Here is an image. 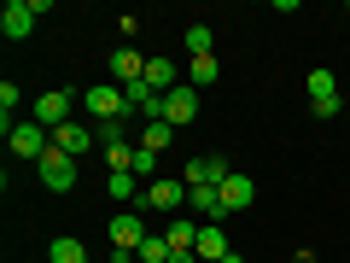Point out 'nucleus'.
Masks as SVG:
<instances>
[{"instance_id": "nucleus-1", "label": "nucleus", "mask_w": 350, "mask_h": 263, "mask_svg": "<svg viewBox=\"0 0 350 263\" xmlns=\"http://www.w3.org/2000/svg\"><path fill=\"white\" fill-rule=\"evenodd\" d=\"M82 105L94 112V129H100V123H123V117H129V100H123V88H117V82L82 88Z\"/></svg>"}, {"instance_id": "nucleus-2", "label": "nucleus", "mask_w": 350, "mask_h": 263, "mask_svg": "<svg viewBox=\"0 0 350 263\" xmlns=\"http://www.w3.org/2000/svg\"><path fill=\"white\" fill-rule=\"evenodd\" d=\"M181 205H187V181H152L146 193L135 199V211H146V216H181Z\"/></svg>"}, {"instance_id": "nucleus-3", "label": "nucleus", "mask_w": 350, "mask_h": 263, "mask_svg": "<svg viewBox=\"0 0 350 263\" xmlns=\"http://www.w3.org/2000/svg\"><path fill=\"white\" fill-rule=\"evenodd\" d=\"M6 147H12L18 152V158H47V152H53V129H41L36 123V117H18V123H12V135H6Z\"/></svg>"}, {"instance_id": "nucleus-4", "label": "nucleus", "mask_w": 350, "mask_h": 263, "mask_svg": "<svg viewBox=\"0 0 350 263\" xmlns=\"http://www.w3.org/2000/svg\"><path fill=\"white\" fill-rule=\"evenodd\" d=\"M304 94H310V112L315 117H338V76L327 71V64H315V71L304 76Z\"/></svg>"}, {"instance_id": "nucleus-5", "label": "nucleus", "mask_w": 350, "mask_h": 263, "mask_svg": "<svg viewBox=\"0 0 350 263\" xmlns=\"http://www.w3.org/2000/svg\"><path fill=\"white\" fill-rule=\"evenodd\" d=\"M76 100H82V94H70V88H47V94L29 105V117H36L41 129H64V123H70V105H76Z\"/></svg>"}, {"instance_id": "nucleus-6", "label": "nucleus", "mask_w": 350, "mask_h": 263, "mask_svg": "<svg viewBox=\"0 0 350 263\" xmlns=\"http://www.w3.org/2000/svg\"><path fill=\"white\" fill-rule=\"evenodd\" d=\"M146 234H152V228H146V211H135V205L111 216V251H140V240H146Z\"/></svg>"}, {"instance_id": "nucleus-7", "label": "nucleus", "mask_w": 350, "mask_h": 263, "mask_svg": "<svg viewBox=\"0 0 350 263\" xmlns=\"http://www.w3.org/2000/svg\"><path fill=\"white\" fill-rule=\"evenodd\" d=\"M36 175H41V188H47V193H70L76 188V158H64V152L53 147L47 158L36 164Z\"/></svg>"}, {"instance_id": "nucleus-8", "label": "nucleus", "mask_w": 350, "mask_h": 263, "mask_svg": "<svg viewBox=\"0 0 350 263\" xmlns=\"http://www.w3.org/2000/svg\"><path fill=\"white\" fill-rule=\"evenodd\" d=\"M163 123H175V129H187L193 123V117H199V88H187V82H181V88H170V94H163Z\"/></svg>"}, {"instance_id": "nucleus-9", "label": "nucleus", "mask_w": 350, "mask_h": 263, "mask_svg": "<svg viewBox=\"0 0 350 263\" xmlns=\"http://www.w3.org/2000/svg\"><path fill=\"white\" fill-rule=\"evenodd\" d=\"M94 140H100V129H94V123H82V117H70L64 129H53V147H59L64 158H82V152L94 147Z\"/></svg>"}, {"instance_id": "nucleus-10", "label": "nucleus", "mask_w": 350, "mask_h": 263, "mask_svg": "<svg viewBox=\"0 0 350 263\" xmlns=\"http://www.w3.org/2000/svg\"><path fill=\"white\" fill-rule=\"evenodd\" d=\"M228 175H234V164H228V158H187L181 181H187V188H222Z\"/></svg>"}, {"instance_id": "nucleus-11", "label": "nucleus", "mask_w": 350, "mask_h": 263, "mask_svg": "<svg viewBox=\"0 0 350 263\" xmlns=\"http://www.w3.org/2000/svg\"><path fill=\"white\" fill-rule=\"evenodd\" d=\"M187 205H193V223H228V205H222V188H187Z\"/></svg>"}, {"instance_id": "nucleus-12", "label": "nucleus", "mask_w": 350, "mask_h": 263, "mask_svg": "<svg viewBox=\"0 0 350 263\" xmlns=\"http://www.w3.org/2000/svg\"><path fill=\"white\" fill-rule=\"evenodd\" d=\"M36 29V6L29 0H6V12H0V36L6 41H24Z\"/></svg>"}, {"instance_id": "nucleus-13", "label": "nucleus", "mask_w": 350, "mask_h": 263, "mask_svg": "<svg viewBox=\"0 0 350 263\" xmlns=\"http://www.w3.org/2000/svg\"><path fill=\"white\" fill-rule=\"evenodd\" d=\"M105 71H111L117 88H129V82H140V76H146V59H140L135 47H117L111 59H105Z\"/></svg>"}, {"instance_id": "nucleus-14", "label": "nucleus", "mask_w": 350, "mask_h": 263, "mask_svg": "<svg viewBox=\"0 0 350 263\" xmlns=\"http://www.w3.org/2000/svg\"><path fill=\"white\" fill-rule=\"evenodd\" d=\"M175 135H181L175 123H163V117H146V129H140V152H158V158H163V152L175 147Z\"/></svg>"}, {"instance_id": "nucleus-15", "label": "nucleus", "mask_w": 350, "mask_h": 263, "mask_svg": "<svg viewBox=\"0 0 350 263\" xmlns=\"http://www.w3.org/2000/svg\"><path fill=\"white\" fill-rule=\"evenodd\" d=\"M228 234H222V223H199V263H222L228 258Z\"/></svg>"}, {"instance_id": "nucleus-16", "label": "nucleus", "mask_w": 350, "mask_h": 263, "mask_svg": "<svg viewBox=\"0 0 350 263\" xmlns=\"http://www.w3.org/2000/svg\"><path fill=\"white\" fill-rule=\"evenodd\" d=\"M163 240H170V251H199V223L193 216H170L163 223Z\"/></svg>"}, {"instance_id": "nucleus-17", "label": "nucleus", "mask_w": 350, "mask_h": 263, "mask_svg": "<svg viewBox=\"0 0 350 263\" xmlns=\"http://www.w3.org/2000/svg\"><path fill=\"white\" fill-rule=\"evenodd\" d=\"M251 199H257V181H251V175H239V170H234V175H228V181H222V205H228V211L239 216V211H245Z\"/></svg>"}, {"instance_id": "nucleus-18", "label": "nucleus", "mask_w": 350, "mask_h": 263, "mask_svg": "<svg viewBox=\"0 0 350 263\" xmlns=\"http://www.w3.org/2000/svg\"><path fill=\"white\" fill-rule=\"evenodd\" d=\"M105 188H111V199H117V205H135L140 193H146V181H140L135 170H117L111 181H105Z\"/></svg>"}, {"instance_id": "nucleus-19", "label": "nucleus", "mask_w": 350, "mask_h": 263, "mask_svg": "<svg viewBox=\"0 0 350 263\" xmlns=\"http://www.w3.org/2000/svg\"><path fill=\"white\" fill-rule=\"evenodd\" d=\"M216 76H222V59H216V53H204V59H187V88H211Z\"/></svg>"}, {"instance_id": "nucleus-20", "label": "nucleus", "mask_w": 350, "mask_h": 263, "mask_svg": "<svg viewBox=\"0 0 350 263\" xmlns=\"http://www.w3.org/2000/svg\"><path fill=\"white\" fill-rule=\"evenodd\" d=\"M47 258H53V263H94V258H88V246H82L76 234H59V240L47 246Z\"/></svg>"}, {"instance_id": "nucleus-21", "label": "nucleus", "mask_w": 350, "mask_h": 263, "mask_svg": "<svg viewBox=\"0 0 350 263\" xmlns=\"http://www.w3.org/2000/svg\"><path fill=\"white\" fill-rule=\"evenodd\" d=\"M135 158H140V140H111V147H105V170H135Z\"/></svg>"}, {"instance_id": "nucleus-22", "label": "nucleus", "mask_w": 350, "mask_h": 263, "mask_svg": "<svg viewBox=\"0 0 350 263\" xmlns=\"http://www.w3.org/2000/svg\"><path fill=\"white\" fill-rule=\"evenodd\" d=\"M204 53H216L211 24H187V59H204Z\"/></svg>"}, {"instance_id": "nucleus-23", "label": "nucleus", "mask_w": 350, "mask_h": 263, "mask_svg": "<svg viewBox=\"0 0 350 263\" xmlns=\"http://www.w3.org/2000/svg\"><path fill=\"white\" fill-rule=\"evenodd\" d=\"M135 258H140V263H170V240H163V234H146Z\"/></svg>"}, {"instance_id": "nucleus-24", "label": "nucleus", "mask_w": 350, "mask_h": 263, "mask_svg": "<svg viewBox=\"0 0 350 263\" xmlns=\"http://www.w3.org/2000/svg\"><path fill=\"white\" fill-rule=\"evenodd\" d=\"M170 263H199V251H170Z\"/></svg>"}, {"instance_id": "nucleus-25", "label": "nucleus", "mask_w": 350, "mask_h": 263, "mask_svg": "<svg viewBox=\"0 0 350 263\" xmlns=\"http://www.w3.org/2000/svg\"><path fill=\"white\" fill-rule=\"evenodd\" d=\"M222 263H245V258H239V251H228V258H222Z\"/></svg>"}, {"instance_id": "nucleus-26", "label": "nucleus", "mask_w": 350, "mask_h": 263, "mask_svg": "<svg viewBox=\"0 0 350 263\" xmlns=\"http://www.w3.org/2000/svg\"><path fill=\"white\" fill-rule=\"evenodd\" d=\"M345 18H350V6H345Z\"/></svg>"}]
</instances>
